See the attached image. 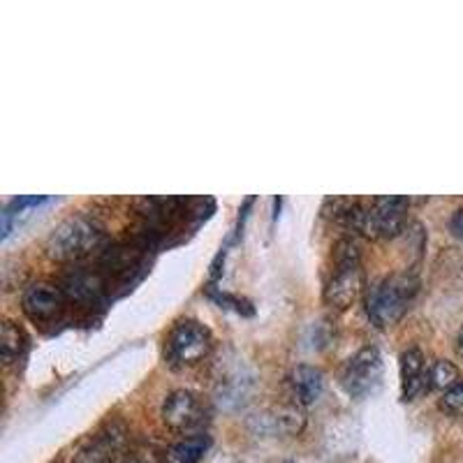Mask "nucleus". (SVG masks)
<instances>
[{
  "label": "nucleus",
  "mask_w": 463,
  "mask_h": 463,
  "mask_svg": "<svg viewBox=\"0 0 463 463\" xmlns=\"http://www.w3.org/2000/svg\"><path fill=\"white\" fill-rule=\"evenodd\" d=\"M102 279L93 271H72V274L65 276V292H68L72 299H80V301H90L102 292Z\"/></svg>",
  "instance_id": "11"
},
{
  "label": "nucleus",
  "mask_w": 463,
  "mask_h": 463,
  "mask_svg": "<svg viewBox=\"0 0 463 463\" xmlns=\"http://www.w3.org/2000/svg\"><path fill=\"white\" fill-rule=\"evenodd\" d=\"M26 347V336L14 322H3V334H0V353H3V362L12 364Z\"/></svg>",
  "instance_id": "14"
},
{
  "label": "nucleus",
  "mask_w": 463,
  "mask_h": 463,
  "mask_svg": "<svg viewBox=\"0 0 463 463\" xmlns=\"http://www.w3.org/2000/svg\"><path fill=\"white\" fill-rule=\"evenodd\" d=\"M449 227H452V232L457 234L458 239H463V209L454 211L452 221H449Z\"/></svg>",
  "instance_id": "17"
},
{
  "label": "nucleus",
  "mask_w": 463,
  "mask_h": 463,
  "mask_svg": "<svg viewBox=\"0 0 463 463\" xmlns=\"http://www.w3.org/2000/svg\"><path fill=\"white\" fill-rule=\"evenodd\" d=\"M274 429L279 433H288V436H295L304 429V415H301L297 408L288 405V408H280L274 415Z\"/></svg>",
  "instance_id": "15"
},
{
  "label": "nucleus",
  "mask_w": 463,
  "mask_h": 463,
  "mask_svg": "<svg viewBox=\"0 0 463 463\" xmlns=\"http://www.w3.org/2000/svg\"><path fill=\"white\" fill-rule=\"evenodd\" d=\"M211 350V332L197 320H181L167 338V354L176 364H197Z\"/></svg>",
  "instance_id": "6"
},
{
  "label": "nucleus",
  "mask_w": 463,
  "mask_h": 463,
  "mask_svg": "<svg viewBox=\"0 0 463 463\" xmlns=\"http://www.w3.org/2000/svg\"><path fill=\"white\" fill-rule=\"evenodd\" d=\"M427 387V371H424V354L411 347L401 354V396L412 401Z\"/></svg>",
  "instance_id": "9"
},
{
  "label": "nucleus",
  "mask_w": 463,
  "mask_h": 463,
  "mask_svg": "<svg viewBox=\"0 0 463 463\" xmlns=\"http://www.w3.org/2000/svg\"><path fill=\"white\" fill-rule=\"evenodd\" d=\"M163 421L174 431H195L204 424V405L200 396L188 390H176L163 403Z\"/></svg>",
  "instance_id": "7"
},
{
  "label": "nucleus",
  "mask_w": 463,
  "mask_h": 463,
  "mask_svg": "<svg viewBox=\"0 0 463 463\" xmlns=\"http://www.w3.org/2000/svg\"><path fill=\"white\" fill-rule=\"evenodd\" d=\"M457 347H458V353L463 354V326H461V332H458V338H457Z\"/></svg>",
  "instance_id": "18"
},
{
  "label": "nucleus",
  "mask_w": 463,
  "mask_h": 463,
  "mask_svg": "<svg viewBox=\"0 0 463 463\" xmlns=\"http://www.w3.org/2000/svg\"><path fill=\"white\" fill-rule=\"evenodd\" d=\"M24 311L31 320H52L63 311V292L49 283L31 285L24 295Z\"/></svg>",
  "instance_id": "8"
},
{
  "label": "nucleus",
  "mask_w": 463,
  "mask_h": 463,
  "mask_svg": "<svg viewBox=\"0 0 463 463\" xmlns=\"http://www.w3.org/2000/svg\"><path fill=\"white\" fill-rule=\"evenodd\" d=\"M380 380H383V357L375 347H362L354 357L347 359L341 373L343 390L354 399L373 394Z\"/></svg>",
  "instance_id": "5"
},
{
  "label": "nucleus",
  "mask_w": 463,
  "mask_h": 463,
  "mask_svg": "<svg viewBox=\"0 0 463 463\" xmlns=\"http://www.w3.org/2000/svg\"><path fill=\"white\" fill-rule=\"evenodd\" d=\"M102 239H105L102 227L93 218L72 216L52 232L47 241V253L49 258L70 262V260H80L93 253L102 243Z\"/></svg>",
  "instance_id": "2"
},
{
  "label": "nucleus",
  "mask_w": 463,
  "mask_h": 463,
  "mask_svg": "<svg viewBox=\"0 0 463 463\" xmlns=\"http://www.w3.org/2000/svg\"><path fill=\"white\" fill-rule=\"evenodd\" d=\"M292 387H295L297 401L301 405H313L325 392V375L316 366L301 364L292 371Z\"/></svg>",
  "instance_id": "10"
},
{
  "label": "nucleus",
  "mask_w": 463,
  "mask_h": 463,
  "mask_svg": "<svg viewBox=\"0 0 463 463\" xmlns=\"http://www.w3.org/2000/svg\"><path fill=\"white\" fill-rule=\"evenodd\" d=\"M440 408L448 415H463V380L458 384H454L452 390L442 394Z\"/></svg>",
  "instance_id": "16"
},
{
  "label": "nucleus",
  "mask_w": 463,
  "mask_h": 463,
  "mask_svg": "<svg viewBox=\"0 0 463 463\" xmlns=\"http://www.w3.org/2000/svg\"><path fill=\"white\" fill-rule=\"evenodd\" d=\"M458 369L448 359H438V362L431 364V369L427 371V384L429 390H440L449 392L454 384H458Z\"/></svg>",
  "instance_id": "13"
},
{
  "label": "nucleus",
  "mask_w": 463,
  "mask_h": 463,
  "mask_svg": "<svg viewBox=\"0 0 463 463\" xmlns=\"http://www.w3.org/2000/svg\"><path fill=\"white\" fill-rule=\"evenodd\" d=\"M209 449V438L204 433L193 438H185V440L176 442L172 449H169V461L172 463H200L204 452Z\"/></svg>",
  "instance_id": "12"
},
{
  "label": "nucleus",
  "mask_w": 463,
  "mask_h": 463,
  "mask_svg": "<svg viewBox=\"0 0 463 463\" xmlns=\"http://www.w3.org/2000/svg\"><path fill=\"white\" fill-rule=\"evenodd\" d=\"M334 260H336V269L325 288V301L334 308H347L357 299L364 285L357 243L353 239H341L334 248Z\"/></svg>",
  "instance_id": "3"
},
{
  "label": "nucleus",
  "mask_w": 463,
  "mask_h": 463,
  "mask_svg": "<svg viewBox=\"0 0 463 463\" xmlns=\"http://www.w3.org/2000/svg\"><path fill=\"white\" fill-rule=\"evenodd\" d=\"M126 463H137V461H126Z\"/></svg>",
  "instance_id": "19"
},
{
  "label": "nucleus",
  "mask_w": 463,
  "mask_h": 463,
  "mask_svg": "<svg viewBox=\"0 0 463 463\" xmlns=\"http://www.w3.org/2000/svg\"><path fill=\"white\" fill-rule=\"evenodd\" d=\"M408 222L405 197H375L371 204H359L353 230L371 239H394Z\"/></svg>",
  "instance_id": "4"
},
{
  "label": "nucleus",
  "mask_w": 463,
  "mask_h": 463,
  "mask_svg": "<svg viewBox=\"0 0 463 463\" xmlns=\"http://www.w3.org/2000/svg\"><path fill=\"white\" fill-rule=\"evenodd\" d=\"M417 295V279L412 274H392L369 288L366 311L378 326H392L403 317Z\"/></svg>",
  "instance_id": "1"
}]
</instances>
